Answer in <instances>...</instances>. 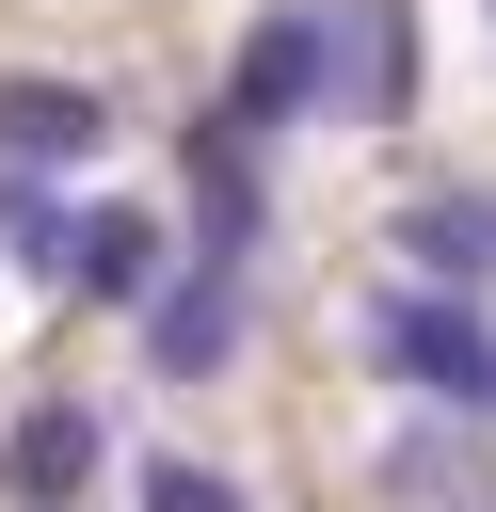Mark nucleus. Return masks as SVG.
<instances>
[{"label": "nucleus", "mask_w": 496, "mask_h": 512, "mask_svg": "<svg viewBox=\"0 0 496 512\" xmlns=\"http://www.w3.org/2000/svg\"><path fill=\"white\" fill-rule=\"evenodd\" d=\"M384 512H496V448L448 432V416H400L384 432Z\"/></svg>", "instance_id": "obj_8"}, {"label": "nucleus", "mask_w": 496, "mask_h": 512, "mask_svg": "<svg viewBox=\"0 0 496 512\" xmlns=\"http://www.w3.org/2000/svg\"><path fill=\"white\" fill-rule=\"evenodd\" d=\"M352 112H384V128L416 112V0H368L352 16Z\"/></svg>", "instance_id": "obj_11"}, {"label": "nucleus", "mask_w": 496, "mask_h": 512, "mask_svg": "<svg viewBox=\"0 0 496 512\" xmlns=\"http://www.w3.org/2000/svg\"><path fill=\"white\" fill-rule=\"evenodd\" d=\"M480 16H496V0H480Z\"/></svg>", "instance_id": "obj_13"}, {"label": "nucleus", "mask_w": 496, "mask_h": 512, "mask_svg": "<svg viewBox=\"0 0 496 512\" xmlns=\"http://www.w3.org/2000/svg\"><path fill=\"white\" fill-rule=\"evenodd\" d=\"M96 480H112L96 400H16V432H0V496H16V512H80Z\"/></svg>", "instance_id": "obj_5"}, {"label": "nucleus", "mask_w": 496, "mask_h": 512, "mask_svg": "<svg viewBox=\"0 0 496 512\" xmlns=\"http://www.w3.org/2000/svg\"><path fill=\"white\" fill-rule=\"evenodd\" d=\"M176 192H192V256H240L256 272V240H272V144L256 128H176Z\"/></svg>", "instance_id": "obj_3"}, {"label": "nucleus", "mask_w": 496, "mask_h": 512, "mask_svg": "<svg viewBox=\"0 0 496 512\" xmlns=\"http://www.w3.org/2000/svg\"><path fill=\"white\" fill-rule=\"evenodd\" d=\"M0 272L16 288H64L80 272V192L64 176H0Z\"/></svg>", "instance_id": "obj_10"}, {"label": "nucleus", "mask_w": 496, "mask_h": 512, "mask_svg": "<svg viewBox=\"0 0 496 512\" xmlns=\"http://www.w3.org/2000/svg\"><path fill=\"white\" fill-rule=\"evenodd\" d=\"M240 320H256V272H240V256H176V288L144 304V368H160V384H208V368L240 352Z\"/></svg>", "instance_id": "obj_4"}, {"label": "nucleus", "mask_w": 496, "mask_h": 512, "mask_svg": "<svg viewBox=\"0 0 496 512\" xmlns=\"http://www.w3.org/2000/svg\"><path fill=\"white\" fill-rule=\"evenodd\" d=\"M384 256H416V288H496V192H416Z\"/></svg>", "instance_id": "obj_9"}, {"label": "nucleus", "mask_w": 496, "mask_h": 512, "mask_svg": "<svg viewBox=\"0 0 496 512\" xmlns=\"http://www.w3.org/2000/svg\"><path fill=\"white\" fill-rule=\"evenodd\" d=\"M128 496H144V512H256V496H240L224 464H192V448H144V464H128Z\"/></svg>", "instance_id": "obj_12"}, {"label": "nucleus", "mask_w": 496, "mask_h": 512, "mask_svg": "<svg viewBox=\"0 0 496 512\" xmlns=\"http://www.w3.org/2000/svg\"><path fill=\"white\" fill-rule=\"evenodd\" d=\"M112 96L96 80H0V176H96Z\"/></svg>", "instance_id": "obj_6"}, {"label": "nucleus", "mask_w": 496, "mask_h": 512, "mask_svg": "<svg viewBox=\"0 0 496 512\" xmlns=\"http://www.w3.org/2000/svg\"><path fill=\"white\" fill-rule=\"evenodd\" d=\"M176 256H192V240H160V208H80V272H64V288L112 304V320H144V304L176 288Z\"/></svg>", "instance_id": "obj_7"}, {"label": "nucleus", "mask_w": 496, "mask_h": 512, "mask_svg": "<svg viewBox=\"0 0 496 512\" xmlns=\"http://www.w3.org/2000/svg\"><path fill=\"white\" fill-rule=\"evenodd\" d=\"M368 368L416 384L432 416H496V320H480V288H384L368 304Z\"/></svg>", "instance_id": "obj_2"}, {"label": "nucleus", "mask_w": 496, "mask_h": 512, "mask_svg": "<svg viewBox=\"0 0 496 512\" xmlns=\"http://www.w3.org/2000/svg\"><path fill=\"white\" fill-rule=\"evenodd\" d=\"M336 96H352V16H336V0H272V16L240 32V64H224V128H256V144L320 128Z\"/></svg>", "instance_id": "obj_1"}]
</instances>
